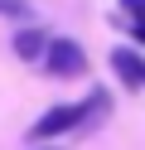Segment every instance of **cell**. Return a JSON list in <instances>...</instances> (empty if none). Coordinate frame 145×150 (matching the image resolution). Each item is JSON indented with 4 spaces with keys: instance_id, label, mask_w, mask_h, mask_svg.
Here are the masks:
<instances>
[{
    "instance_id": "cell-1",
    "label": "cell",
    "mask_w": 145,
    "mask_h": 150,
    "mask_svg": "<svg viewBox=\"0 0 145 150\" xmlns=\"http://www.w3.org/2000/svg\"><path fill=\"white\" fill-rule=\"evenodd\" d=\"M44 73L48 78H82L87 73V49L77 39H48V49H44Z\"/></svg>"
},
{
    "instance_id": "cell-2",
    "label": "cell",
    "mask_w": 145,
    "mask_h": 150,
    "mask_svg": "<svg viewBox=\"0 0 145 150\" xmlns=\"http://www.w3.org/2000/svg\"><path fill=\"white\" fill-rule=\"evenodd\" d=\"M111 73L126 82V92L145 87V53L131 49V44H121V49H111Z\"/></svg>"
},
{
    "instance_id": "cell-3",
    "label": "cell",
    "mask_w": 145,
    "mask_h": 150,
    "mask_svg": "<svg viewBox=\"0 0 145 150\" xmlns=\"http://www.w3.org/2000/svg\"><path fill=\"white\" fill-rule=\"evenodd\" d=\"M44 49H48V29H39V24H24V29L15 34V58L39 63V58H44Z\"/></svg>"
},
{
    "instance_id": "cell-4",
    "label": "cell",
    "mask_w": 145,
    "mask_h": 150,
    "mask_svg": "<svg viewBox=\"0 0 145 150\" xmlns=\"http://www.w3.org/2000/svg\"><path fill=\"white\" fill-rule=\"evenodd\" d=\"M0 15H5V20H29L34 5H29V0H0Z\"/></svg>"
},
{
    "instance_id": "cell-5",
    "label": "cell",
    "mask_w": 145,
    "mask_h": 150,
    "mask_svg": "<svg viewBox=\"0 0 145 150\" xmlns=\"http://www.w3.org/2000/svg\"><path fill=\"white\" fill-rule=\"evenodd\" d=\"M121 20L126 24H145V0H121Z\"/></svg>"
},
{
    "instance_id": "cell-6",
    "label": "cell",
    "mask_w": 145,
    "mask_h": 150,
    "mask_svg": "<svg viewBox=\"0 0 145 150\" xmlns=\"http://www.w3.org/2000/svg\"><path fill=\"white\" fill-rule=\"evenodd\" d=\"M111 24H116V29H126V34H131V39H135V44L145 49V24H126L121 15H111ZM135 44H131V49H135Z\"/></svg>"
},
{
    "instance_id": "cell-7",
    "label": "cell",
    "mask_w": 145,
    "mask_h": 150,
    "mask_svg": "<svg viewBox=\"0 0 145 150\" xmlns=\"http://www.w3.org/2000/svg\"><path fill=\"white\" fill-rule=\"evenodd\" d=\"M44 150H58V145H44Z\"/></svg>"
}]
</instances>
